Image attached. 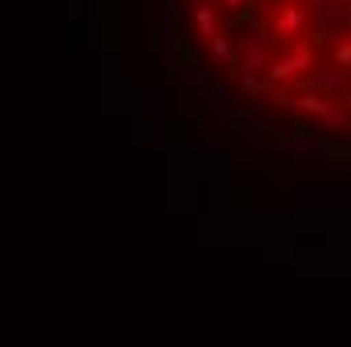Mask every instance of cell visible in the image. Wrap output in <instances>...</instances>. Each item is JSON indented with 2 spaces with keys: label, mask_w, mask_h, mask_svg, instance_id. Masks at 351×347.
I'll list each match as a JSON object with an SVG mask.
<instances>
[{
  "label": "cell",
  "mask_w": 351,
  "mask_h": 347,
  "mask_svg": "<svg viewBox=\"0 0 351 347\" xmlns=\"http://www.w3.org/2000/svg\"><path fill=\"white\" fill-rule=\"evenodd\" d=\"M303 69H311V45H299V49L275 57L271 69H267V81H271V85H287V81L303 77Z\"/></svg>",
  "instance_id": "1"
},
{
  "label": "cell",
  "mask_w": 351,
  "mask_h": 347,
  "mask_svg": "<svg viewBox=\"0 0 351 347\" xmlns=\"http://www.w3.org/2000/svg\"><path fill=\"white\" fill-rule=\"evenodd\" d=\"M307 25H311V12H307V8L282 4L279 12H275V21H271V36H267V40H291V36L303 33Z\"/></svg>",
  "instance_id": "2"
},
{
  "label": "cell",
  "mask_w": 351,
  "mask_h": 347,
  "mask_svg": "<svg viewBox=\"0 0 351 347\" xmlns=\"http://www.w3.org/2000/svg\"><path fill=\"white\" fill-rule=\"evenodd\" d=\"M291 105H295L303 117H319V121H323V117L335 109V101H331L327 93H315V89H303V93H299V97H295Z\"/></svg>",
  "instance_id": "3"
},
{
  "label": "cell",
  "mask_w": 351,
  "mask_h": 347,
  "mask_svg": "<svg viewBox=\"0 0 351 347\" xmlns=\"http://www.w3.org/2000/svg\"><path fill=\"white\" fill-rule=\"evenodd\" d=\"M226 121H230V130H234L243 141H258L263 134H267V125H263L254 113H246V109H230V113H226Z\"/></svg>",
  "instance_id": "4"
},
{
  "label": "cell",
  "mask_w": 351,
  "mask_h": 347,
  "mask_svg": "<svg viewBox=\"0 0 351 347\" xmlns=\"http://www.w3.org/2000/svg\"><path fill=\"white\" fill-rule=\"evenodd\" d=\"M343 85V69L335 65V69H319L311 77H303V89H315V93H335Z\"/></svg>",
  "instance_id": "5"
},
{
  "label": "cell",
  "mask_w": 351,
  "mask_h": 347,
  "mask_svg": "<svg viewBox=\"0 0 351 347\" xmlns=\"http://www.w3.org/2000/svg\"><path fill=\"white\" fill-rule=\"evenodd\" d=\"M291 145H295V149H323L327 141L315 138V134H311V125H295V130H291Z\"/></svg>",
  "instance_id": "6"
},
{
  "label": "cell",
  "mask_w": 351,
  "mask_h": 347,
  "mask_svg": "<svg viewBox=\"0 0 351 347\" xmlns=\"http://www.w3.org/2000/svg\"><path fill=\"white\" fill-rule=\"evenodd\" d=\"M323 125H327V130H348V125H351V113H348V109H331V113L323 117Z\"/></svg>",
  "instance_id": "7"
},
{
  "label": "cell",
  "mask_w": 351,
  "mask_h": 347,
  "mask_svg": "<svg viewBox=\"0 0 351 347\" xmlns=\"http://www.w3.org/2000/svg\"><path fill=\"white\" fill-rule=\"evenodd\" d=\"M335 65H339V69H351V36L335 45Z\"/></svg>",
  "instance_id": "8"
}]
</instances>
